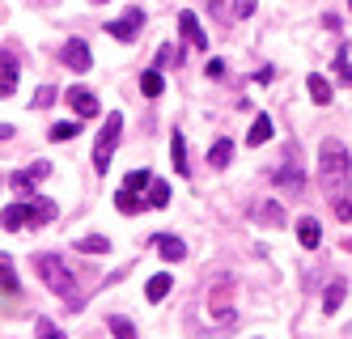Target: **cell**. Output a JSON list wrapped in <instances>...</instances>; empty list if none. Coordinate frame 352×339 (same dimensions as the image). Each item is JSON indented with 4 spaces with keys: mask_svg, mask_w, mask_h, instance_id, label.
I'll list each match as a JSON object with an SVG mask.
<instances>
[{
    "mask_svg": "<svg viewBox=\"0 0 352 339\" xmlns=\"http://www.w3.org/2000/svg\"><path fill=\"white\" fill-rule=\"evenodd\" d=\"M318 187L331 204L344 199V191H348V149L336 136H327L318 149Z\"/></svg>",
    "mask_w": 352,
    "mask_h": 339,
    "instance_id": "obj_1",
    "label": "cell"
},
{
    "mask_svg": "<svg viewBox=\"0 0 352 339\" xmlns=\"http://www.w3.org/2000/svg\"><path fill=\"white\" fill-rule=\"evenodd\" d=\"M34 272L43 276V284H47V289H52L60 301H68L72 314H77V309H85V297L77 293V280H72V272L64 267L60 254H38V259H34Z\"/></svg>",
    "mask_w": 352,
    "mask_h": 339,
    "instance_id": "obj_2",
    "label": "cell"
},
{
    "mask_svg": "<svg viewBox=\"0 0 352 339\" xmlns=\"http://www.w3.org/2000/svg\"><path fill=\"white\" fill-rule=\"evenodd\" d=\"M119 132H123V115H119V111H111V115H107V123H102V132H98V140H94V170H98V174H107V170H111V157H115Z\"/></svg>",
    "mask_w": 352,
    "mask_h": 339,
    "instance_id": "obj_3",
    "label": "cell"
},
{
    "mask_svg": "<svg viewBox=\"0 0 352 339\" xmlns=\"http://www.w3.org/2000/svg\"><path fill=\"white\" fill-rule=\"evenodd\" d=\"M204 305H208V314L217 322H234V284H230V276L217 280V289L204 297Z\"/></svg>",
    "mask_w": 352,
    "mask_h": 339,
    "instance_id": "obj_4",
    "label": "cell"
},
{
    "mask_svg": "<svg viewBox=\"0 0 352 339\" xmlns=\"http://www.w3.org/2000/svg\"><path fill=\"white\" fill-rule=\"evenodd\" d=\"M140 25H144V13H140V9H128L119 21H107V34L119 39V43H132V39L140 34Z\"/></svg>",
    "mask_w": 352,
    "mask_h": 339,
    "instance_id": "obj_5",
    "label": "cell"
},
{
    "mask_svg": "<svg viewBox=\"0 0 352 339\" xmlns=\"http://www.w3.org/2000/svg\"><path fill=\"white\" fill-rule=\"evenodd\" d=\"M21 204H26V225H52L56 221V212H60V208H56V199H47V195H30V199H21Z\"/></svg>",
    "mask_w": 352,
    "mask_h": 339,
    "instance_id": "obj_6",
    "label": "cell"
},
{
    "mask_svg": "<svg viewBox=\"0 0 352 339\" xmlns=\"http://www.w3.org/2000/svg\"><path fill=\"white\" fill-rule=\"evenodd\" d=\"M47 178H52V162H30L26 170L13 174V187H17V191H34L38 182H47Z\"/></svg>",
    "mask_w": 352,
    "mask_h": 339,
    "instance_id": "obj_7",
    "label": "cell"
},
{
    "mask_svg": "<svg viewBox=\"0 0 352 339\" xmlns=\"http://www.w3.org/2000/svg\"><path fill=\"white\" fill-rule=\"evenodd\" d=\"M64 64H68L72 72H89V68H94L89 43H85V39H68V43H64Z\"/></svg>",
    "mask_w": 352,
    "mask_h": 339,
    "instance_id": "obj_8",
    "label": "cell"
},
{
    "mask_svg": "<svg viewBox=\"0 0 352 339\" xmlns=\"http://www.w3.org/2000/svg\"><path fill=\"white\" fill-rule=\"evenodd\" d=\"M179 30H183V39H187L191 47L208 51V34H204V25H199V17H195L191 9H183V13H179Z\"/></svg>",
    "mask_w": 352,
    "mask_h": 339,
    "instance_id": "obj_9",
    "label": "cell"
},
{
    "mask_svg": "<svg viewBox=\"0 0 352 339\" xmlns=\"http://www.w3.org/2000/svg\"><path fill=\"white\" fill-rule=\"evenodd\" d=\"M285 153H289V162H285V170H276V174H272V182H276V187H289V191H301V166H297V149L289 144Z\"/></svg>",
    "mask_w": 352,
    "mask_h": 339,
    "instance_id": "obj_10",
    "label": "cell"
},
{
    "mask_svg": "<svg viewBox=\"0 0 352 339\" xmlns=\"http://www.w3.org/2000/svg\"><path fill=\"white\" fill-rule=\"evenodd\" d=\"M157 254L166 259V263H179V259H187V242L183 238H174V233H157Z\"/></svg>",
    "mask_w": 352,
    "mask_h": 339,
    "instance_id": "obj_11",
    "label": "cell"
},
{
    "mask_svg": "<svg viewBox=\"0 0 352 339\" xmlns=\"http://www.w3.org/2000/svg\"><path fill=\"white\" fill-rule=\"evenodd\" d=\"M68 107L77 111V119H94V115H98V98L77 85V89H68Z\"/></svg>",
    "mask_w": 352,
    "mask_h": 339,
    "instance_id": "obj_12",
    "label": "cell"
},
{
    "mask_svg": "<svg viewBox=\"0 0 352 339\" xmlns=\"http://www.w3.org/2000/svg\"><path fill=\"white\" fill-rule=\"evenodd\" d=\"M250 221H259V225H272V229H280L289 217H285V208H280V204H255V208H250Z\"/></svg>",
    "mask_w": 352,
    "mask_h": 339,
    "instance_id": "obj_13",
    "label": "cell"
},
{
    "mask_svg": "<svg viewBox=\"0 0 352 339\" xmlns=\"http://www.w3.org/2000/svg\"><path fill=\"white\" fill-rule=\"evenodd\" d=\"M17 89V60H13V51H5L0 56V98H13Z\"/></svg>",
    "mask_w": 352,
    "mask_h": 339,
    "instance_id": "obj_14",
    "label": "cell"
},
{
    "mask_svg": "<svg viewBox=\"0 0 352 339\" xmlns=\"http://www.w3.org/2000/svg\"><path fill=\"white\" fill-rule=\"evenodd\" d=\"M115 208H119L123 217H140L144 208H148V199H140V191H128V187H123V191L115 195Z\"/></svg>",
    "mask_w": 352,
    "mask_h": 339,
    "instance_id": "obj_15",
    "label": "cell"
},
{
    "mask_svg": "<svg viewBox=\"0 0 352 339\" xmlns=\"http://www.w3.org/2000/svg\"><path fill=\"white\" fill-rule=\"evenodd\" d=\"M297 242L306 246V250H314V246L322 242V225H318L314 217H301V221H297Z\"/></svg>",
    "mask_w": 352,
    "mask_h": 339,
    "instance_id": "obj_16",
    "label": "cell"
},
{
    "mask_svg": "<svg viewBox=\"0 0 352 339\" xmlns=\"http://www.w3.org/2000/svg\"><path fill=\"white\" fill-rule=\"evenodd\" d=\"M276 136V127H272V115H255V123H250V132H246V144H267Z\"/></svg>",
    "mask_w": 352,
    "mask_h": 339,
    "instance_id": "obj_17",
    "label": "cell"
},
{
    "mask_svg": "<svg viewBox=\"0 0 352 339\" xmlns=\"http://www.w3.org/2000/svg\"><path fill=\"white\" fill-rule=\"evenodd\" d=\"M230 157H234V140L221 136V140L208 149V166H212V170H225V166H230Z\"/></svg>",
    "mask_w": 352,
    "mask_h": 339,
    "instance_id": "obj_18",
    "label": "cell"
},
{
    "mask_svg": "<svg viewBox=\"0 0 352 339\" xmlns=\"http://www.w3.org/2000/svg\"><path fill=\"white\" fill-rule=\"evenodd\" d=\"M344 293H348L344 280H331V284H327V293H322V314H336V309L344 305Z\"/></svg>",
    "mask_w": 352,
    "mask_h": 339,
    "instance_id": "obj_19",
    "label": "cell"
},
{
    "mask_svg": "<svg viewBox=\"0 0 352 339\" xmlns=\"http://www.w3.org/2000/svg\"><path fill=\"white\" fill-rule=\"evenodd\" d=\"M170 157H174V170H179L183 178L191 174L187 170V140H183V132H170Z\"/></svg>",
    "mask_w": 352,
    "mask_h": 339,
    "instance_id": "obj_20",
    "label": "cell"
},
{
    "mask_svg": "<svg viewBox=\"0 0 352 339\" xmlns=\"http://www.w3.org/2000/svg\"><path fill=\"white\" fill-rule=\"evenodd\" d=\"M162 89H166L162 68H148V72L140 76V94H144V98H162Z\"/></svg>",
    "mask_w": 352,
    "mask_h": 339,
    "instance_id": "obj_21",
    "label": "cell"
},
{
    "mask_svg": "<svg viewBox=\"0 0 352 339\" xmlns=\"http://www.w3.org/2000/svg\"><path fill=\"white\" fill-rule=\"evenodd\" d=\"M306 89H310V98L318 102V107H327V102H331V85H327V76H318V72L306 76Z\"/></svg>",
    "mask_w": 352,
    "mask_h": 339,
    "instance_id": "obj_22",
    "label": "cell"
},
{
    "mask_svg": "<svg viewBox=\"0 0 352 339\" xmlns=\"http://www.w3.org/2000/svg\"><path fill=\"white\" fill-rule=\"evenodd\" d=\"M166 293H170V272H157L153 280L144 284V297H148V301H162Z\"/></svg>",
    "mask_w": 352,
    "mask_h": 339,
    "instance_id": "obj_23",
    "label": "cell"
},
{
    "mask_svg": "<svg viewBox=\"0 0 352 339\" xmlns=\"http://www.w3.org/2000/svg\"><path fill=\"white\" fill-rule=\"evenodd\" d=\"M107 327H111L115 339H136V322H132V318H123V314H111Z\"/></svg>",
    "mask_w": 352,
    "mask_h": 339,
    "instance_id": "obj_24",
    "label": "cell"
},
{
    "mask_svg": "<svg viewBox=\"0 0 352 339\" xmlns=\"http://www.w3.org/2000/svg\"><path fill=\"white\" fill-rule=\"evenodd\" d=\"M77 250H85V254H107V250H111V238H102V233H89V238H77Z\"/></svg>",
    "mask_w": 352,
    "mask_h": 339,
    "instance_id": "obj_25",
    "label": "cell"
},
{
    "mask_svg": "<svg viewBox=\"0 0 352 339\" xmlns=\"http://www.w3.org/2000/svg\"><path fill=\"white\" fill-rule=\"evenodd\" d=\"M0 225H5V229H21V225H26V204H9L5 212H0Z\"/></svg>",
    "mask_w": 352,
    "mask_h": 339,
    "instance_id": "obj_26",
    "label": "cell"
},
{
    "mask_svg": "<svg viewBox=\"0 0 352 339\" xmlns=\"http://www.w3.org/2000/svg\"><path fill=\"white\" fill-rule=\"evenodd\" d=\"M47 136H52L56 144H64V140H72V136H81V119H68V123H56V127H52V132H47Z\"/></svg>",
    "mask_w": 352,
    "mask_h": 339,
    "instance_id": "obj_27",
    "label": "cell"
},
{
    "mask_svg": "<svg viewBox=\"0 0 352 339\" xmlns=\"http://www.w3.org/2000/svg\"><path fill=\"white\" fill-rule=\"evenodd\" d=\"M0 289L5 293H17V272H13V259L0 254Z\"/></svg>",
    "mask_w": 352,
    "mask_h": 339,
    "instance_id": "obj_28",
    "label": "cell"
},
{
    "mask_svg": "<svg viewBox=\"0 0 352 339\" xmlns=\"http://www.w3.org/2000/svg\"><path fill=\"white\" fill-rule=\"evenodd\" d=\"M170 204V187H166V182H148V208H166Z\"/></svg>",
    "mask_w": 352,
    "mask_h": 339,
    "instance_id": "obj_29",
    "label": "cell"
},
{
    "mask_svg": "<svg viewBox=\"0 0 352 339\" xmlns=\"http://www.w3.org/2000/svg\"><path fill=\"white\" fill-rule=\"evenodd\" d=\"M30 107H34V111H47V107H56V89H52V85H38V89H34V102H30Z\"/></svg>",
    "mask_w": 352,
    "mask_h": 339,
    "instance_id": "obj_30",
    "label": "cell"
},
{
    "mask_svg": "<svg viewBox=\"0 0 352 339\" xmlns=\"http://www.w3.org/2000/svg\"><path fill=\"white\" fill-rule=\"evenodd\" d=\"M34 335H38V339H64V331H60L52 318H34Z\"/></svg>",
    "mask_w": 352,
    "mask_h": 339,
    "instance_id": "obj_31",
    "label": "cell"
},
{
    "mask_svg": "<svg viewBox=\"0 0 352 339\" xmlns=\"http://www.w3.org/2000/svg\"><path fill=\"white\" fill-rule=\"evenodd\" d=\"M148 182H153V174H148V170H132V174H128V182H123V187H128V191H144Z\"/></svg>",
    "mask_w": 352,
    "mask_h": 339,
    "instance_id": "obj_32",
    "label": "cell"
},
{
    "mask_svg": "<svg viewBox=\"0 0 352 339\" xmlns=\"http://www.w3.org/2000/svg\"><path fill=\"white\" fill-rule=\"evenodd\" d=\"M336 68H340V81H344V85H352V60H348V47H340Z\"/></svg>",
    "mask_w": 352,
    "mask_h": 339,
    "instance_id": "obj_33",
    "label": "cell"
},
{
    "mask_svg": "<svg viewBox=\"0 0 352 339\" xmlns=\"http://www.w3.org/2000/svg\"><path fill=\"white\" fill-rule=\"evenodd\" d=\"M170 64H179V51L166 43V47H157V68H170Z\"/></svg>",
    "mask_w": 352,
    "mask_h": 339,
    "instance_id": "obj_34",
    "label": "cell"
},
{
    "mask_svg": "<svg viewBox=\"0 0 352 339\" xmlns=\"http://www.w3.org/2000/svg\"><path fill=\"white\" fill-rule=\"evenodd\" d=\"M336 217L340 221H352V199H336Z\"/></svg>",
    "mask_w": 352,
    "mask_h": 339,
    "instance_id": "obj_35",
    "label": "cell"
},
{
    "mask_svg": "<svg viewBox=\"0 0 352 339\" xmlns=\"http://www.w3.org/2000/svg\"><path fill=\"white\" fill-rule=\"evenodd\" d=\"M234 13L238 17H250V13H255V0H234Z\"/></svg>",
    "mask_w": 352,
    "mask_h": 339,
    "instance_id": "obj_36",
    "label": "cell"
},
{
    "mask_svg": "<svg viewBox=\"0 0 352 339\" xmlns=\"http://www.w3.org/2000/svg\"><path fill=\"white\" fill-rule=\"evenodd\" d=\"M208 76H212V81H221V76H225V60H208Z\"/></svg>",
    "mask_w": 352,
    "mask_h": 339,
    "instance_id": "obj_37",
    "label": "cell"
},
{
    "mask_svg": "<svg viewBox=\"0 0 352 339\" xmlns=\"http://www.w3.org/2000/svg\"><path fill=\"white\" fill-rule=\"evenodd\" d=\"M13 136V123H0V140H9Z\"/></svg>",
    "mask_w": 352,
    "mask_h": 339,
    "instance_id": "obj_38",
    "label": "cell"
},
{
    "mask_svg": "<svg viewBox=\"0 0 352 339\" xmlns=\"http://www.w3.org/2000/svg\"><path fill=\"white\" fill-rule=\"evenodd\" d=\"M208 9H221V0H208Z\"/></svg>",
    "mask_w": 352,
    "mask_h": 339,
    "instance_id": "obj_39",
    "label": "cell"
},
{
    "mask_svg": "<svg viewBox=\"0 0 352 339\" xmlns=\"http://www.w3.org/2000/svg\"><path fill=\"white\" fill-rule=\"evenodd\" d=\"M348 9H352V0H348Z\"/></svg>",
    "mask_w": 352,
    "mask_h": 339,
    "instance_id": "obj_40",
    "label": "cell"
},
{
    "mask_svg": "<svg viewBox=\"0 0 352 339\" xmlns=\"http://www.w3.org/2000/svg\"><path fill=\"white\" fill-rule=\"evenodd\" d=\"M348 246H352V242H348Z\"/></svg>",
    "mask_w": 352,
    "mask_h": 339,
    "instance_id": "obj_41",
    "label": "cell"
}]
</instances>
